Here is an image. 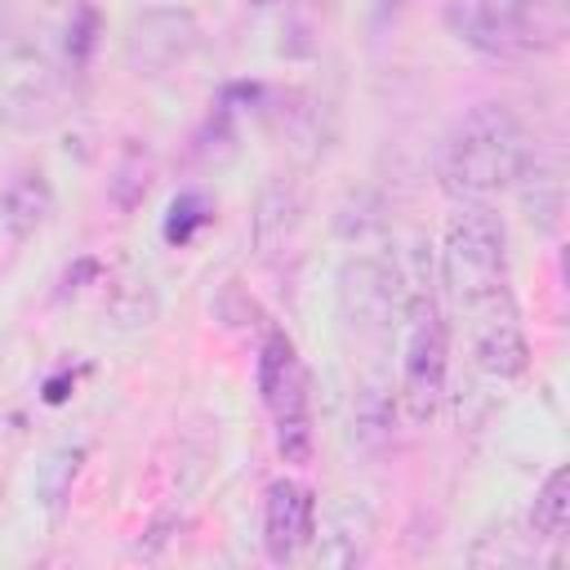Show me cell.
Wrapping results in <instances>:
<instances>
[{
  "label": "cell",
  "instance_id": "obj_1",
  "mask_svg": "<svg viewBox=\"0 0 570 570\" xmlns=\"http://www.w3.org/2000/svg\"><path fill=\"white\" fill-rule=\"evenodd\" d=\"M530 134L503 102H476L468 116L454 120V129L441 142L436 156V183L445 196L463 200H490L521 183L530 165Z\"/></svg>",
  "mask_w": 570,
  "mask_h": 570
},
{
  "label": "cell",
  "instance_id": "obj_2",
  "mask_svg": "<svg viewBox=\"0 0 570 570\" xmlns=\"http://www.w3.org/2000/svg\"><path fill=\"white\" fill-rule=\"evenodd\" d=\"M441 289L472 321L512 307L508 289V236L503 223L481 205L463 200L441 232Z\"/></svg>",
  "mask_w": 570,
  "mask_h": 570
},
{
  "label": "cell",
  "instance_id": "obj_3",
  "mask_svg": "<svg viewBox=\"0 0 570 570\" xmlns=\"http://www.w3.org/2000/svg\"><path fill=\"white\" fill-rule=\"evenodd\" d=\"M71 58L36 31L0 36V120L13 129H45L67 98Z\"/></svg>",
  "mask_w": 570,
  "mask_h": 570
},
{
  "label": "cell",
  "instance_id": "obj_4",
  "mask_svg": "<svg viewBox=\"0 0 570 570\" xmlns=\"http://www.w3.org/2000/svg\"><path fill=\"white\" fill-rule=\"evenodd\" d=\"M401 361H396V396L410 423H428L445 401L450 379V330L432 294H410L401 307Z\"/></svg>",
  "mask_w": 570,
  "mask_h": 570
},
{
  "label": "cell",
  "instance_id": "obj_5",
  "mask_svg": "<svg viewBox=\"0 0 570 570\" xmlns=\"http://www.w3.org/2000/svg\"><path fill=\"white\" fill-rule=\"evenodd\" d=\"M258 392L263 405L276 423V441L285 459H307L312 454V401H307V370L285 334H267L258 347Z\"/></svg>",
  "mask_w": 570,
  "mask_h": 570
},
{
  "label": "cell",
  "instance_id": "obj_6",
  "mask_svg": "<svg viewBox=\"0 0 570 570\" xmlns=\"http://www.w3.org/2000/svg\"><path fill=\"white\" fill-rule=\"evenodd\" d=\"M396 272L383 258H347L338 272V316L361 338H387L401 325Z\"/></svg>",
  "mask_w": 570,
  "mask_h": 570
},
{
  "label": "cell",
  "instance_id": "obj_7",
  "mask_svg": "<svg viewBox=\"0 0 570 570\" xmlns=\"http://www.w3.org/2000/svg\"><path fill=\"white\" fill-rule=\"evenodd\" d=\"M200 45V22L187 9H147L129 22L125 58L138 71H169Z\"/></svg>",
  "mask_w": 570,
  "mask_h": 570
},
{
  "label": "cell",
  "instance_id": "obj_8",
  "mask_svg": "<svg viewBox=\"0 0 570 570\" xmlns=\"http://www.w3.org/2000/svg\"><path fill=\"white\" fill-rule=\"evenodd\" d=\"M316 534V499L303 481L281 476L267 485L263 499V543L272 561H289L298 557Z\"/></svg>",
  "mask_w": 570,
  "mask_h": 570
},
{
  "label": "cell",
  "instance_id": "obj_9",
  "mask_svg": "<svg viewBox=\"0 0 570 570\" xmlns=\"http://www.w3.org/2000/svg\"><path fill=\"white\" fill-rule=\"evenodd\" d=\"M441 13H445L450 36L485 58H503L521 45L517 40V0H441Z\"/></svg>",
  "mask_w": 570,
  "mask_h": 570
},
{
  "label": "cell",
  "instance_id": "obj_10",
  "mask_svg": "<svg viewBox=\"0 0 570 570\" xmlns=\"http://www.w3.org/2000/svg\"><path fill=\"white\" fill-rule=\"evenodd\" d=\"M468 338H472L476 370H485L490 379H521L525 374L530 343H525L517 303L512 307H499V312H485V316H472L468 321Z\"/></svg>",
  "mask_w": 570,
  "mask_h": 570
},
{
  "label": "cell",
  "instance_id": "obj_11",
  "mask_svg": "<svg viewBox=\"0 0 570 570\" xmlns=\"http://www.w3.org/2000/svg\"><path fill=\"white\" fill-rule=\"evenodd\" d=\"M49 209H53V191H49V183H45L40 169H22L4 187V196H0V218H4V227H9L13 240H27L49 218Z\"/></svg>",
  "mask_w": 570,
  "mask_h": 570
},
{
  "label": "cell",
  "instance_id": "obj_12",
  "mask_svg": "<svg viewBox=\"0 0 570 570\" xmlns=\"http://www.w3.org/2000/svg\"><path fill=\"white\" fill-rule=\"evenodd\" d=\"M570 36V0H517V40L525 49H561Z\"/></svg>",
  "mask_w": 570,
  "mask_h": 570
},
{
  "label": "cell",
  "instance_id": "obj_13",
  "mask_svg": "<svg viewBox=\"0 0 570 570\" xmlns=\"http://www.w3.org/2000/svg\"><path fill=\"white\" fill-rule=\"evenodd\" d=\"M530 530H534V539H548V543L566 539V530H570V472L566 468H552L548 481L534 490Z\"/></svg>",
  "mask_w": 570,
  "mask_h": 570
},
{
  "label": "cell",
  "instance_id": "obj_14",
  "mask_svg": "<svg viewBox=\"0 0 570 570\" xmlns=\"http://www.w3.org/2000/svg\"><path fill=\"white\" fill-rule=\"evenodd\" d=\"M205 209H209V205H205L200 196H178V200L169 205V223H165V236H169V240H187V227L209 218Z\"/></svg>",
  "mask_w": 570,
  "mask_h": 570
},
{
  "label": "cell",
  "instance_id": "obj_15",
  "mask_svg": "<svg viewBox=\"0 0 570 570\" xmlns=\"http://www.w3.org/2000/svg\"><path fill=\"white\" fill-rule=\"evenodd\" d=\"M49 4H76V0H49Z\"/></svg>",
  "mask_w": 570,
  "mask_h": 570
}]
</instances>
